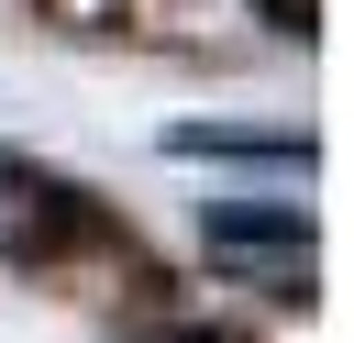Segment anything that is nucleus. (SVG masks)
I'll use <instances>...</instances> for the list:
<instances>
[{
    "label": "nucleus",
    "mask_w": 354,
    "mask_h": 343,
    "mask_svg": "<svg viewBox=\"0 0 354 343\" xmlns=\"http://www.w3.org/2000/svg\"><path fill=\"white\" fill-rule=\"evenodd\" d=\"M210 243L221 254H310V221L299 210H210Z\"/></svg>",
    "instance_id": "obj_2"
},
{
    "label": "nucleus",
    "mask_w": 354,
    "mask_h": 343,
    "mask_svg": "<svg viewBox=\"0 0 354 343\" xmlns=\"http://www.w3.org/2000/svg\"><path fill=\"white\" fill-rule=\"evenodd\" d=\"M77 232H88V210H77L55 177H33V166H11V155H0V254H11V266H33V254H66Z\"/></svg>",
    "instance_id": "obj_1"
}]
</instances>
